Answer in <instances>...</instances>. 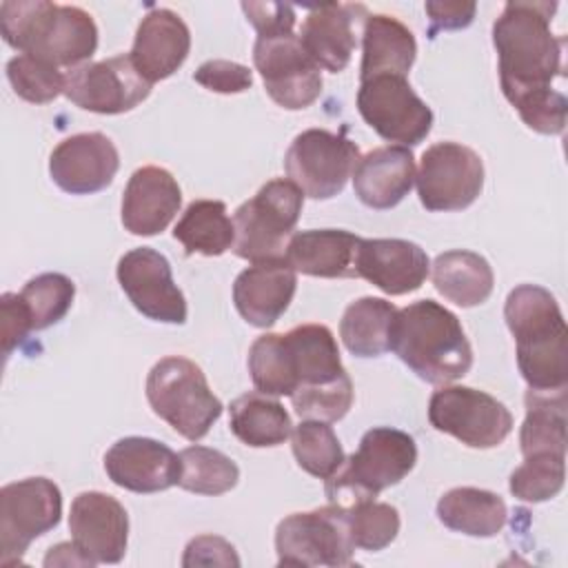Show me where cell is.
Masks as SVG:
<instances>
[{
  "label": "cell",
  "instance_id": "obj_16",
  "mask_svg": "<svg viewBox=\"0 0 568 568\" xmlns=\"http://www.w3.org/2000/svg\"><path fill=\"white\" fill-rule=\"evenodd\" d=\"M151 93V84L138 73L131 55H113L84 62L64 75V95L75 106L115 115L135 109Z\"/></svg>",
  "mask_w": 568,
  "mask_h": 568
},
{
  "label": "cell",
  "instance_id": "obj_14",
  "mask_svg": "<svg viewBox=\"0 0 568 568\" xmlns=\"http://www.w3.org/2000/svg\"><path fill=\"white\" fill-rule=\"evenodd\" d=\"M253 64L264 80L271 100L288 111L311 106L322 93V71L306 53L295 31L257 36Z\"/></svg>",
  "mask_w": 568,
  "mask_h": 568
},
{
  "label": "cell",
  "instance_id": "obj_38",
  "mask_svg": "<svg viewBox=\"0 0 568 568\" xmlns=\"http://www.w3.org/2000/svg\"><path fill=\"white\" fill-rule=\"evenodd\" d=\"M566 455H530L510 475V493L530 504L552 499L564 488Z\"/></svg>",
  "mask_w": 568,
  "mask_h": 568
},
{
  "label": "cell",
  "instance_id": "obj_8",
  "mask_svg": "<svg viewBox=\"0 0 568 568\" xmlns=\"http://www.w3.org/2000/svg\"><path fill=\"white\" fill-rule=\"evenodd\" d=\"M302 206L304 193L291 180L275 178L260 186L233 215V253L251 264L284 260Z\"/></svg>",
  "mask_w": 568,
  "mask_h": 568
},
{
  "label": "cell",
  "instance_id": "obj_41",
  "mask_svg": "<svg viewBox=\"0 0 568 568\" xmlns=\"http://www.w3.org/2000/svg\"><path fill=\"white\" fill-rule=\"evenodd\" d=\"M248 373L253 386L266 395H291V377L280 333L260 335L248 348Z\"/></svg>",
  "mask_w": 568,
  "mask_h": 568
},
{
  "label": "cell",
  "instance_id": "obj_44",
  "mask_svg": "<svg viewBox=\"0 0 568 568\" xmlns=\"http://www.w3.org/2000/svg\"><path fill=\"white\" fill-rule=\"evenodd\" d=\"M242 11L257 36L291 33L295 27V9L286 2H242Z\"/></svg>",
  "mask_w": 568,
  "mask_h": 568
},
{
  "label": "cell",
  "instance_id": "obj_40",
  "mask_svg": "<svg viewBox=\"0 0 568 568\" xmlns=\"http://www.w3.org/2000/svg\"><path fill=\"white\" fill-rule=\"evenodd\" d=\"M7 78L16 91L27 102L47 104L64 93V75L58 67L47 64L33 55L18 53L7 62Z\"/></svg>",
  "mask_w": 568,
  "mask_h": 568
},
{
  "label": "cell",
  "instance_id": "obj_7",
  "mask_svg": "<svg viewBox=\"0 0 568 568\" xmlns=\"http://www.w3.org/2000/svg\"><path fill=\"white\" fill-rule=\"evenodd\" d=\"M146 399L178 435L202 439L222 415V402L209 388L202 368L180 355L162 357L146 377Z\"/></svg>",
  "mask_w": 568,
  "mask_h": 568
},
{
  "label": "cell",
  "instance_id": "obj_1",
  "mask_svg": "<svg viewBox=\"0 0 568 568\" xmlns=\"http://www.w3.org/2000/svg\"><path fill=\"white\" fill-rule=\"evenodd\" d=\"M557 2L510 0L493 24V44L499 60V84L515 106L521 98L552 89L561 75L564 38L550 31Z\"/></svg>",
  "mask_w": 568,
  "mask_h": 568
},
{
  "label": "cell",
  "instance_id": "obj_9",
  "mask_svg": "<svg viewBox=\"0 0 568 568\" xmlns=\"http://www.w3.org/2000/svg\"><path fill=\"white\" fill-rule=\"evenodd\" d=\"M353 550L348 513L335 504L293 513L275 528L280 566H353Z\"/></svg>",
  "mask_w": 568,
  "mask_h": 568
},
{
  "label": "cell",
  "instance_id": "obj_42",
  "mask_svg": "<svg viewBox=\"0 0 568 568\" xmlns=\"http://www.w3.org/2000/svg\"><path fill=\"white\" fill-rule=\"evenodd\" d=\"M519 118L537 133L544 135H559L566 126V113H568V100L564 93L555 89L537 91L526 98H521L515 104Z\"/></svg>",
  "mask_w": 568,
  "mask_h": 568
},
{
  "label": "cell",
  "instance_id": "obj_23",
  "mask_svg": "<svg viewBox=\"0 0 568 568\" xmlns=\"http://www.w3.org/2000/svg\"><path fill=\"white\" fill-rule=\"evenodd\" d=\"M191 33L186 22L171 9H151L138 24L131 60L138 73L149 82H160L173 75L186 60Z\"/></svg>",
  "mask_w": 568,
  "mask_h": 568
},
{
  "label": "cell",
  "instance_id": "obj_48",
  "mask_svg": "<svg viewBox=\"0 0 568 568\" xmlns=\"http://www.w3.org/2000/svg\"><path fill=\"white\" fill-rule=\"evenodd\" d=\"M44 566H95V561L91 557H87L75 544H58L53 548H49L47 557H44Z\"/></svg>",
  "mask_w": 568,
  "mask_h": 568
},
{
  "label": "cell",
  "instance_id": "obj_22",
  "mask_svg": "<svg viewBox=\"0 0 568 568\" xmlns=\"http://www.w3.org/2000/svg\"><path fill=\"white\" fill-rule=\"evenodd\" d=\"M357 277L368 280L386 295L417 291L430 271L426 251L399 237H371L359 242L355 255Z\"/></svg>",
  "mask_w": 568,
  "mask_h": 568
},
{
  "label": "cell",
  "instance_id": "obj_11",
  "mask_svg": "<svg viewBox=\"0 0 568 568\" xmlns=\"http://www.w3.org/2000/svg\"><path fill=\"white\" fill-rule=\"evenodd\" d=\"M428 422L470 448H495L513 430L510 410L493 395L470 386H442L430 395Z\"/></svg>",
  "mask_w": 568,
  "mask_h": 568
},
{
  "label": "cell",
  "instance_id": "obj_3",
  "mask_svg": "<svg viewBox=\"0 0 568 568\" xmlns=\"http://www.w3.org/2000/svg\"><path fill=\"white\" fill-rule=\"evenodd\" d=\"M4 42L53 67H80L98 49V27L80 7L47 0H7L0 4Z\"/></svg>",
  "mask_w": 568,
  "mask_h": 568
},
{
  "label": "cell",
  "instance_id": "obj_46",
  "mask_svg": "<svg viewBox=\"0 0 568 568\" xmlns=\"http://www.w3.org/2000/svg\"><path fill=\"white\" fill-rule=\"evenodd\" d=\"M0 317H2V353L4 359L22 344V339L31 333L29 317L20 304L18 293H4L0 297Z\"/></svg>",
  "mask_w": 568,
  "mask_h": 568
},
{
  "label": "cell",
  "instance_id": "obj_13",
  "mask_svg": "<svg viewBox=\"0 0 568 568\" xmlns=\"http://www.w3.org/2000/svg\"><path fill=\"white\" fill-rule=\"evenodd\" d=\"M357 111L373 131L402 146L419 144L433 129L430 106L404 75L384 73L359 80Z\"/></svg>",
  "mask_w": 568,
  "mask_h": 568
},
{
  "label": "cell",
  "instance_id": "obj_24",
  "mask_svg": "<svg viewBox=\"0 0 568 568\" xmlns=\"http://www.w3.org/2000/svg\"><path fill=\"white\" fill-rule=\"evenodd\" d=\"M182 206L178 180L162 166H140L133 171L122 195V224L133 235L162 233Z\"/></svg>",
  "mask_w": 568,
  "mask_h": 568
},
{
  "label": "cell",
  "instance_id": "obj_35",
  "mask_svg": "<svg viewBox=\"0 0 568 568\" xmlns=\"http://www.w3.org/2000/svg\"><path fill=\"white\" fill-rule=\"evenodd\" d=\"M178 486L195 495H222L235 488L240 479L237 464L209 446H189L180 450Z\"/></svg>",
  "mask_w": 568,
  "mask_h": 568
},
{
  "label": "cell",
  "instance_id": "obj_21",
  "mask_svg": "<svg viewBox=\"0 0 568 568\" xmlns=\"http://www.w3.org/2000/svg\"><path fill=\"white\" fill-rule=\"evenodd\" d=\"M366 18V7L357 2L311 7L300 31V42L320 69L339 73L351 62V53L357 47V29L364 27Z\"/></svg>",
  "mask_w": 568,
  "mask_h": 568
},
{
  "label": "cell",
  "instance_id": "obj_37",
  "mask_svg": "<svg viewBox=\"0 0 568 568\" xmlns=\"http://www.w3.org/2000/svg\"><path fill=\"white\" fill-rule=\"evenodd\" d=\"M18 297L31 331H42L69 313L75 297V284L62 273H42L31 277Z\"/></svg>",
  "mask_w": 568,
  "mask_h": 568
},
{
  "label": "cell",
  "instance_id": "obj_5",
  "mask_svg": "<svg viewBox=\"0 0 568 568\" xmlns=\"http://www.w3.org/2000/svg\"><path fill=\"white\" fill-rule=\"evenodd\" d=\"M390 351L424 382L446 386L473 366V348L455 313L435 300L404 308L390 326Z\"/></svg>",
  "mask_w": 568,
  "mask_h": 568
},
{
  "label": "cell",
  "instance_id": "obj_20",
  "mask_svg": "<svg viewBox=\"0 0 568 568\" xmlns=\"http://www.w3.org/2000/svg\"><path fill=\"white\" fill-rule=\"evenodd\" d=\"M109 479L131 493H160L178 484L180 457L151 437H122L104 455Z\"/></svg>",
  "mask_w": 568,
  "mask_h": 568
},
{
  "label": "cell",
  "instance_id": "obj_2",
  "mask_svg": "<svg viewBox=\"0 0 568 568\" xmlns=\"http://www.w3.org/2000/svg\"><path fill=\"white\" fill-rule=\"evenodd\" d=\"M504 320L515 337L517 366L528 388H566L568 331L555 295L537 284H519L506 297Z\"/></svg>",
  "mask_w": 568,
  "mask_h": 568
},
{
  "label": "cell",
  "instance_id": "obj_4",
  "mask_svg": "<svg viewBox=\"0 0 568 568\" xmlns=\"http://www.w3.org/2000/svg\"><path fill=\"white\" fill-rule=\"evenodd\" d=\"M291 404L302 419L337 422L353 404V382L342 366L337 342L324 324H300L282 335Z\"/></svg>",
  "mask_w": 568,
  "mask_h": 568
},
{
  "label": "cell",
  "instance_id": "obj_19",
  "mask_svg": "<svg viewBox=\"0 0 568 568\" xmlns=\"http://www.w3.org/2000/svg\"><path fill=\"white\" fill-rule=\"evenodd\" d=\"M69 530L73 544L95 564H118L126 552L129 515L115 497L87 490L71 504Z\"/></svg>",
  "mask_w": 568,
  "mask_h": 568
},
{
  "label": "cell",
  "instance_id": "obj_26",
  "mask_svg": "<svg viewBox=\"0 0 568 568\" xmlns=\"http://www.w3.org/2000/svg\"><path fill=\"white\" fill-rule=\"evenodd\" d=\"M353 189L368 209L397 206L415 182V158L408 146L386 144L362 155L353 169Z\"/></svg>",
  "mask_w": 568,
  "mask_h": 568
},
{
  "label": "cell",
  "instance_id": "obj_33",
  "mask_svg": "<svg viewBox=\"0 0 568 568\" xmlns=\"http://www.w3.org/2000/svg\"><path fill=\"white\" fill-rule=\"evenodd\" d=\"M397 308L384 297H359L351 302L339 322V337L357 357H379L390 351V326Z\"/></svg>",
  "mask_w": 568,
  "mask_h": 568
},
{
  "label": "cell",
  "instance_id": "obj_10",
  "mask_svg": "<svg viewBox=\"0 0 568 568\" xmlns=\"http://www.w3.org/2000/svg\"><path fill=\"white\" fill-rule=\"evenodd\" d=\"M62 517V493L47 477H27L0 488V564L22 561L29 544Z\"/></svg>",
  "mask_w": 568,
  "mask_h": 568
},
{
  "label": "cell",
  "instance_id": "obj_47",
  "mask_svg": "<svg viewBox=\"0 0 568 568\" xmlns=\"http://www.w3.org/2000/svg\"><path fill=\"white\" fill-rule=\"evenodd\" d=\"M430 27L428 36L435 38L437 31H448V29H466L477 11L475 2H426L424 4Z\"/></svg>",
  "mask_w": 568,
  "mask_h": 568
},
{
  "label": "cell",
  "instance_id": "obj_32",
  "mask_svg": "<svg viewBox=\"0 0 568 568\" xmlns=\"http://www.w3.org/2000/svg\"><path fill=\"white\" fill-rule=\"evenodd\" d=\"M524 457L566 455V388L526 393V419L519 433Z\"/></svg>",
  "mask_w": 568,
  "mask_h": 568
},
{
  "label": "cell",
  "instance_id": "obj_45",
  "mask_svg": "<svg viewBox=\"0 0 568 568\" xmlns=\"http://www.w3.org/2000/svg\"><path fill=\"white\" fill-rule=\"evenodd\" d=\"M182 566H240V557L226 539L200 535L186 544Z\"/></svg>",
  "mask_w": 568,
  "mask_h": 568
},
{
  "label": "cell",
  "instance_id": "obj_18",
  "mask_svg": "<svg viewBox=\"0 0 568 568\" xmlns=\"http://www.w3.org/2000/svg\"><path fill=\"white\" fill-rule=\"evenodd\" d=\"M118 166V149L100 131L64 138L49 158L51 180L71 195H91L106 189Z\"/></svg>",
  "mask_w": 568,
  "mask_h": 568
},
{
  "label": "cell",
  "instance_id": "obj_28",
  "mask_svg": "<svg viewBox=\"0 0 568 568\" xmlns=\"http://www.w3.org/2000/svg\"><path fill=\"white\" fill-rule=\"evenodd\" d=\"M417 55L413 31L393 16L368 13L362 27L359 80L373 75H408Z\"/></svg>",
  "mask_w": 568,
  "mask_h": 568
},
{
  "label": "cell",
  "instance_id": "obj_25",
  "mask_svg": "<svg viewBox=\"0 0 568 568\" xmlns=\"http://www.w3.org/2000/svg\"><path fill=\"white\" fill-rule=\"evenodd\" d=\"M295 288L297 275L286 260L257 262L235 277L233 302L248 324L268 328L284 315Z\"/></svg>",
  "mask_w": 568,
  "mask_h": 568
},
{
  "label": "cell",
  "instance_id": "obj_29",
  "mask_svg": "<svg viewBox=\"0 0 568 568\" xmlns=\"http://www.w3.org/2000/svg\"><path fill=\"white\" fill-rule=\"evenodd\" d=\"M430 275L437 293L462 308L484 304L490 297L495 284L488 260L466 248L439 253L433 262Z\"/></svg>",
  "mask_w": 568,
  "mask_h": 568
},
{
  "label": "cell",
  "instance_id": "obj_12",
  "mask_svg": "<svg viewBox=\"0 0 568 568\" xmlns=\"http://www.w3.org/2000/svg\"><path fill=\"white\" fill-rule=\"evenodd\" d=\"M359 160L355 142L326 129H306L291 142L284 169L288 180L313 200H331L346 186Z\"/></svg>",
  "mask_w": 568,
  "mask_h": 568
},
{
  "label": "cell",
  "instance_id": "obj_6",
  "mask_svg": "<svg viewBox=\"0 0 568 568\" xmlns=\"http://www.w3.org/2000/svg\"><path fill=\"white\" fill-rule=\"evenodd\" d=\"M417 462L415 439L390 426H377L364 433L357 450L326 477L324 493L328 504L351 508L375 499L384 488L399 484Z\"/></svg>",
  "mask_w": 568,
  "mask_h": 568
},
{
  "label": "cell",
  "instance_id": "obj_15",
  "mask_svg": "<svg viewBox=\"0 0 568 568\" xmlns=\"http://www.w3.org/2000/svg\"><path fill=\"white\" fill-rule=\"evenodd\" d=\"M415 180L426 211H462L484 189V162L470 146L437 142L424 151Z\"/></svg>",
  "mask_w": 568,
  "mask_h": 568
},
{
  "label": "cell",
  "instance_id": "obj_31",
  "mask_svg": "<svg viewBox=\"0 0 568 568\" xmlns=\"http://www.w3.org/2000/svg\"><path fill=\"white\" fill-rule=\"evenodd\" d=\"M229 426L242 444L253 448L280 446L293 430L286 408L260 390H248L231 402Z\"/></svg>",
  "mask_w": 568,
  "mask_h": 568
},
{
  "label": "cell",
  "instance_id": "obj_34",
  "mask_svg": "<svg viewBox=\"0 0 568 568\" xmlns=\"http://www.w3.org/2000/svg\"><path fill=\"white\" fill-rule=\"evenodd\" d=\"M173 237L184 246L186 255L202 253L215 257L233 248L235 229L220 200H193L173 229Z\"/></svg>",
  "mask_w": 568,
  "mask_h": 568
},
{
  "label": "cell",
  "instance_id": "obj_43",
  "mask_svg": "<svg viewBox=\"0 0 568 568\" xmlns=\"http://www.w3.org/2000/svg\"><path fill=\"white\" fill-rule=\"evenodd\" d=\"M193 80L215 93H242L253 84V73L240 62L206 60L197 67Z\"/></svg>",
  "mask_w": 568,
  "mask_h": 568
},
{
  "label": "cell",
  "instance_id": "obj_27",
  "mask_svg": "<svg viewBox=\"0 0 568 568\" xmlns=\"http://www.w3.org/2000/svg\"><path fill=\"white\" fill-rule=\"evenodd\" d=\"M362 237L342 229L293 233L284 260L295 273L311 277H357L355 255Z\"/></svg>",
  "mask_w": 568,
  "mask_h": 568
},
{
  "label": "cell",
  "instance_id": "obj_17",
  "mask_svg": "<svg viewBox=\"0 0 568 568\" xmlns=\"http://www.w3.org/2000/svg\"><path fill=\"white\" fill-rule=\"evenodd\" d=\"M118 282L129 302L149 320L164 324L186 322V300L173 282L169 260L155 248L140 246L118 260Z\"/></svg>",
  "mask_w": 568,
  "mask_h": 568
},
{
  "label": "cell",
  "instance_id": "obj_30",
  "mask_svg": "<svg viewBox=\"0 0 568 568\" xmlns=\"http://www.w3.org/2000/svg\"><path fill=\"white\" fill-rule=\"evenodd\" d=\"M506 517L504 499L484 488H450L437 501V519L468 537H495L506 526Z\"/></svg>",
  "mask_w": 568,
  "mask_h": 568
},
{
  "label": "cell",
  "instance_id": "obj_36",
  "mask_svg": "<svg viewBox=\"0 0 568 568\" xmlns=\"http://www.w3.org/2000/svg\"><path fill=\"white\" fill-rule=\"evenodd\" d=\"M291 448L297 466L320 479L331 477L346 459L342 444L335 430L328 426V422H317V419L300 422L291 430Z\"/></svg>",
  "mask_w": 568,
  "mask_h": 568
},
{
  "label": "cell",
  "instance_id": "obj_39",
  "mask_svg": "<svg viewBox=\"0 0 568 568\" xmlns=\"http://www.w3.org/2000/svg\"><path fill=\"white\" fill-rule=\"evenodd\" d=\"M346 513L355 548L368 552L384 550L399 532V513L386 501L366 499L346 508Z\"/></svg>",
  "mask_w": 568,
  "mask_h": 568
}]
</instances>
